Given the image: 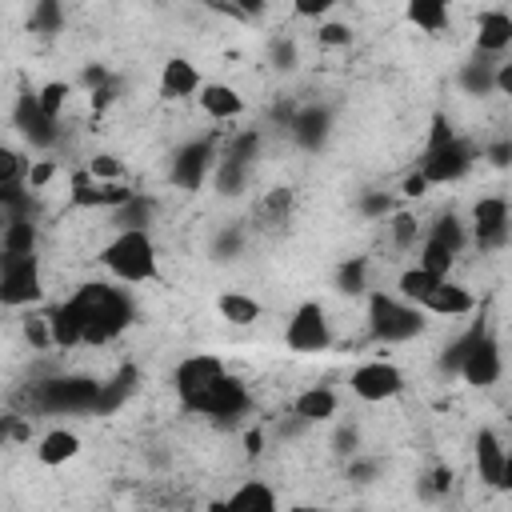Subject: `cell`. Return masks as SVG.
<instances>
[{
	"label": "cell",
	"instance_id": "1",
	"mask_svg": "<svg viewBox=\"0 0 512 512\" xmlns=\"http://www.w3.org/2000/svg\"><path fill=\"white\" fill-rule=\"evenodd\" d=\"M68 308L80 320L84 344H108V340H116L132 324V300H128V292L116 288V284H104V280L80 284L68 296Z\"/></svg>",
	"mask_w": 512,
	"mask_h": 512
},
{
	"label": "cell",
	"instance_id": "2",
	"mask_svg": "<svg viewBox=\"0 0 512 512\" xmlns=\"http://www.w3.org/2000/svg\"><path fill=\"white\" fill-rule=\"evenodd\" d=\"M428 328V312L396 292H368V336L376 344H408Z\"/></svg>",
	"mask_w": 512,
	"mask_h": 512
},
{
	"label": "cell",
	"instance_id": "3",
	"mask_svg": "<svg viewBox=\"0 0 512 512\" xmlns=\"http://www.w3.org/2000/svg\"><path fill=\"white\" fill-rule=\"evenodd\" d=\"M100 264L120 280V284H144L160 276L156 264V244L148 232H116L104 248H100Z\"/></svg>",
	"mask_w": 512,
	"mask_h": 512
},
{
	"label": "cell",
	"instance_id": "4",
	"mask_svg": "<svg viewBox=\"0 0 512 512\" xmlns=\"http://www.w3.org/2000/svg\"><path fill=\"white\" fill-rule=\"evenodd\" d=\"M100 380L88 376H56L36 384V408L40 412H96Z\"/></svg>",
	"mask_w": 512,
	"mask_h": 512
},
{
	"label": "cell",
	"instance_id": "5",
	"mask_svg": "<svg viewBox=\"0 0 512 512\" xmlns=\"http://www.w3.org/2000/svg\"><path fill=\"white\" fill-rule=\"evenodd\" d=\"M284 344L292 352H324L332 344V324L320 300H300L284 324Z\"/></svg>",
	"mask_w": 512,
	"mask_h": 512
},
{
	"label": "cell",
	"instance_id": "6",
	"mask_svg": "<svg viewBox=\"0 0 512 512\" xmlns=\"http://www.w3.org/2000/svg\"><path fill=\"white\" fill-rule=\"evenodd\" d=\"M260 156V136L256 132H240L232 136L224 148H220V160H216V188L224 196H240L248 176H252V160Z\"/></svg>",
	"mask_w": 512,
	"mask_h": 512
},
{
	"label": "cell",
	"instance_id": "7",
	"mask_svg": "<svg viewBox=\"0 0 512 512\" xmlns=\"http://www.w3.org/2000/svg\"><path fill=\"white\" fill-rule=\"evenodd\" d=\"M44 296V280H40V260L32 256H0V300L8 308H24L36 304Z\"/></svg>",
	"mask_w": 512,
	"mask_h": 512
},
{
	"label": "cell",
	"instance_id": "8",
	"mask_svg": "<svg viewBox=\"0 0 512 512\" xmlns=\"http://www.w3.org/2000/svg\"><path fill=\"white\" fill-rule=\"evenodd\" d=\"M224 376H228V368H224V360H220V356H212V352H192V356H184V360L176 364L172 384H176L180 404H184V408H192V404H196L208 388H216Z\"/></svg>",
	"mask_w": 512,
	"mask_h": 512
},
{
	"label": "cell",
	"instance_id": "9",
	"mask_svg": "<svg viewBox=\"0 0 512 512\" xmlns=\"http://www.w3.org/2000/svg\"><path fill=\"white\" fill-rule=\"evenodd\" d=\"M476 164V152H472V144L468 140H460V136H452L448 144H440V148H424V156H420V172H424V180L428 184H456L460 176H468V168Z\"/></svg>",
	"mask_w": 512,
	"mask_h": 512
},
{
	"label": "cell",
	"instance_id": "10",
	"mask_svg": "<svg viewBox=\"0 0 512 512\" xmlns=\"http://www.w3.org/2000/svg\"><path fill=\"white\" fill-rule=\"evenodd\" d=\"M348 384H352V396H360L364 404H384L404 392V372L392 360H364L352 368Z\"/></svg>",
	"mask_w": 512,
	"mask_h": 512
},
{
	"label": "cell",
	"instance_id": "11",
	"mask_svg": "<svg viewBox=\"0 0 512 512\" xmlns=\"http://www.w3.org/2000/svg\"><path fill=\"white\" fill-rule=\"evenodd\" d=\"M216 140L212 136H200V140H188L176 156H172V168H168V180L184 192H196L204 184V176L216 168Z\"/></svg>",
	"mask_w": 512,
	"mask_h": 512
},
{
	"label": "cell",
	"instance_id": "12",
	"mask_svg": "<svg viewBox=\"0 0 512 512\" xmlns=\"http://www.w3.org/2000/svg\"><path fill=\"white\" fill-rule=\"evenodd\" d=\"M468 232H472L476 248H484V252L500 248V244L508 240V232H512V208H508V200H504V196H480V200L472 204V224H468Z\"/></svg>",
	"mask_w": 512,
	"mask_h": 512
},
{
	"label": "cell",
	"instance_id": "13",
	"mask_svg": "<svg viewBox=\"0 0 512 512\" xmlns=\"http://www.w3.org/2000/svg\"><path fill=\"white\" fill-rule=\"evenodd\" d=\"M500 376H504V352H500V340L484 328V332L472 340V348H468V356H464V364H460V380H464L468 388H492Z\"/></svg>",
	"mask_w": 512,
	"mask_h": 512
},
{
	"label": "cell",
	"instance_id": "14",
	"mask_svg": "<svg viewBox=\"0 0 512 512\" xmlns=\"http://www.w3.org/2000/svg\"><path fill=\"white\" fill-rule=\"evenodd\" d=\"M248 404H252V396H248L244 380H236V376L228 372V376H224L216 388H208L188 412H200V416H212V420H236V416L248 412Z\"/></svg>",
	"mask_w": 512,
	"mask_h": 512
},
{
	"label": "cell",
	"instance_id": "15",
	"mask_svg": "<svg viewBox=\"0 0 512 512\" xmlns=\"http://www.w3.org/2000/svg\"><path fill=\"white\" fill-rule=\"evenodd\" d=\"M132 196H136L132 188H124V184H104V180H96L88 168L72 176V204H76V208H108V212H120Z\"/></svg>",
	"mask_w": 512,
	"mask_h": 512
},
{
	"label": "cell",
	"instance_id": "16",
	"mask_svg": "<svg viewBox=\"0 0 512 512\" xmlns=\"http://www.w3.org/2000/svg\"><path fill=\"white\" fill-rule=\"evenodd\" d=\"M504 464H508V440H500L496 428H480L472 440V468L480 476V484L500 488L504 484Z\"/></svg>",
	"mask_w": 512,
	"mask_h": 512
},
{
	"label": "cell",
	"instance_id": "17",
	"mask_svg": "<svg viewBox=\"0 0 512 512\" xmlns=\"http://www.w3.org/2000/svg\"><path fill=\"white\" fill-rule=\"evenodd\" d=\"M204 512H284V508H280L272 484H264V480H240L228 496L212 500Z\"/></svg>",
	"mask_w": 512,
	"mask_h": 512
},
{
	"label": "cell",
	"instance_id": "18",
	"mask_svg": "<svg viewBox=\"0 0 512 512\" xmlns=\"http://www.w3.org/2000/svg\"><path fill=\"white\" fill-rule=\"evenodd\" d=\"M200 88H204V80H200V72H196L192 60H184V56L164 60V68H160V92H164V100L200 96Z\"/></svg>",
	"mask_w": 512,
	"mask_h": 512
},
{
	"label": "cell",
	"instance_id": "19",
	"mask_svg": "<svg viewBox=\"0 0 512 512\" xmlns=\"http://www.w3.org/2000/svg\"><path fill=\"white\" fill-rule=\"evenodd\" d=\"M428 316H444V320H456V316H468L472 308H476V296L464 288V284H456V280H440L436 284V292L420 304Z\"/></svg>",
	"mask_w": 512,
	"mask_h": 512
},
{
	"label": "cell",
	"instance_id": "20",
	"mask_svg": "<svg viewBox=\"0 0 512 512\" xmlns=\"http://www.w3.org/2000/svg\"><path fill=\"white\" fill-rule=\"evenodd\" d=\"M196 104H200V112H204L208 120H220V124L244 116V108H248L244 96H240L232 84H204L200 96H196Z\"/></svg>",
	"mask_w": 512,
	"mask_h": 512
},
{
	"label": "cell",
	"instance_id": "21",
	"mask_svg": "<svg viewBox=\"0 0 512 512\" xmlns=\"http://www.w3.org/2000/svg\"><path fill=\"white\" fill-rule=\"evenodd\" d=\"M288 128H292V140H296L300 148H320V144L328 140L332 116H328V108L308 104V108H300V112L288 116Z\"/></svg>",
	"mask_w": 512,
	"mask_h": 512
},
{
	"label": "cell",
	"instance_id": "22",
	"mask_svg": "<svg viewBox=\"0 0 512 512\" xmlns=\"http://www.w3.org/2000/svg\"><path fill=\"white\" fill-rule=\"evenodd\" d=\"M336 408H340V400L328 384H312V388L296 392V400H292V416L304 420V424H324V420L336 416Z\"/></svg>",
	"mask_w": 512,
	"mask_h": 512
},
{
	"label": "cell",
	"instance_id": "23",
	"mask_svg": "<svg viewBox=\"0 0 512 512\" xmlns=\"http://www.w3.org/2000/svg\"><path fill=\"white\" fill-rule=\"evenodd\" d=\"M476 48L484 56H500L504 48H512V16L500 12V8L480 12V20H476Z\"/></svg>",
	"mask_w": 512,
	"mask_h": 512
},
{
	"label": "cell",
	"instance_id": "24",
	"mask_svg": "<svg viewBox=\"0 0 512 512\" xmlns=\"http://www.w3.org/2000/svg\"><path fill=\"white\" fill-rule=\"evenodd\" d=\"M252 220H256V228L268 232V236L284 232L288 220H292V192H288V188H272V192H264V196L256 200Z\"/></svg>",
	"mask_w": 512,
	"mask_h": 512
},
{
	"label": "cell",
	"instance_id": "25",
	"mask_svg": "<svg viewBox=\"0 0 512 512\" xmlns=\"http://www.w3.org/2000/svg\"><path fill=\"white\" fill-rule=\"evenodd\" d=\"M16 124H20V132L36 144V148H48V144H56V120H48L44 112H40V104H36V92H28V96H20V104H16Z\"/></svg>",
	"mask_w": 512,
	"mask_h": 512
},
{
	"label": "cell",
	"instance_id": "26",
	"mask_svg": "<svg viewBox=\"0 0 512 512\" xmlns=\"http://www.w3.org/2000/svg\"><path fill=\"white\" fill-rule=\"evenodd\" d=\"M140 388V368L136 364H124L116 368L112 380H100V400H96V416H112L132 392Z\"/></svg>",
	"mask_w": 512,
	"mask_h": 512
},
{
	"label": "cell",
	"instance_id": "27",
	"mask_svg": "<svg viewBox=\"0 0 512 512\" xmlns=\"http://www.w3.org/2000/svg\"><path fill=\"white\" fill-rule=\"evenodd\" d=\"M76 456H80V436H76L72 428H52V432H44L40 444H36V460H40L44 468H60V464H68V460H76Z\"/></svg>",
	"mask_w": 512,
	"mask_h": 512
},
{
	"label": "cell",
	"instance_id": "28",
	"mask_svg": "<svg viewBox=\"0 0 512 512\" xmlns=\"http://www.w3.org/2000/svg\"><path fill=\"white\" fill-rule=\"evenodd\" d=\"M436 284H440V276H432L428 268L412 264V268H404V272L396 276V296L420 308V304H424V300H428V296L436 292Z\"/></svg>",
	"mask_w": 512,
	"mask_h": 512
},
{
	"label": "cell",
	"instance_id": "29",
	"mask_svg": "<svg viewBox=\"0 0 512 512\" xmlns=\"http://www.w3.org/2000/svg\"><path fill=\"white\" fill-rule=\"evenodd\" d=\"M0 248H4V256H32L36 252V224H32V216H8Z\"/></svg>",
	"mask_w": 512,
	"mask_h": 512
},
{
	"label": "cell",
	"instance_id": "30",
	"mask_svg": "<svg viewBox=\"0 0 512 512\" xmlns=\"http://www.w3.org/2000/svg\"><path fill=\"white\" fill-rule=\"evenodd\" d=\"M216 312L228 320V324H236V328H248V324H256L260 320V300L256 296H248V292H224L220 300H216Z\"/></svg>",
	"mask_w": 512,
	"mask_h": 512
},
{
	"label": "cell",
	"instance_id": "31",
	"mask_svg": "<svg viewBox=\"0 0 512 512\" xmlns=\"http://www.w3.org/2000/svg\"><path fill=\"white\" fill-rule=\"evenodd\" d=\"M48 324H52V348H76V344H84L80 320L68 308V300H60L56 308H48Z\"/></svg>",
	"mask_w": 512,
	"mask_h": 512
},
{
	"label": "cell",
	"instance_id": "32",
	"mask_svg": "<svg viewBox=\"0 0 512 512\" xmlns=\"http://www.w3.org/2000/svg\"><path fill=\"white\" fill-rule=\"evenodd\" d=\"M152 216H156V200L152 196H132L120 212H116V232H148V224H152Z\"/></svg>",
	"mask_w": 512,
	"mask_h": 512
},
{
	"label": "cell",
	"instance_id": "33",
	"mask_svg": "<svg viewBox=\"0 0 512 512\" xmlns=\"http://www.w3.org/2000/svg\"><path fill=\"white\" fill-rule=\"evenodd\" d=\"M424 236H432V240H440L444 248H452V252L460 256L472 232H468V224H464V220H460L456 212H440V216H436V220L428 224V232H424Z\"/></svg>",
	"mask_w": 512,
	"mask_h": 512
},
{
	"label": "cell",
	"instance_id": "34",
	"mask_svg": "<svg viewBox=\"0 0 512 512\" xmlns=\"http://www.w3.org/2000/svg\"><path fill=\"white\" fill-rule=\"evenodd\" d=\"M404 16H408L420 32H444V28H448V4H444V0H408Z\"/></svg>",
	"mask_w": 512,
	"mask_h": 512
},
{
	"label": "cell",
	"instance_id": "35",
	"mask_svg": "<svg viewBox=\"0 0 512 512\" xmlns=\"http://www.w3.org/2000/svg\"><path fill=\"white\" fill-rule=\"evenodd\" d=\"M416 264H420V268H428L432 276L448 280V272H452V264H456V252H452V248H444L440 240L424 236V240H420V248H416Z\"/></svg>",
	"mask_w": 512,
	"mask_h": 512
},
{
	"label": "cell",
	"instance_id": "36",
	"mask_svg": "<svg viewBox=\"0 0 512 512\" xmlns=\"http://www.w3.org/2000/svg\"><path fill=\"white\" fill-rule=\"evenodd\" d=\"M336 292H344V296L368 292V260H364V256L340 260V268H336Z\"/></svg>",
	"mask_w": 512,
	"mask_h": 512
},
{
	"label": "cell",
	"instance_id": "37",
	"mask_svg": "<svg viewBox=\"0 0 512 512\" xmlns=\"http://www.w3.org/2000/svg\"><path fill=\"white\" fill-rule=\"evenodd\" d=\"M460 84H464V92H472V96H488V92H496V64H488V60H472V64H464Z\"/></svg>",
	"mask_w": 512,
	"mask_h": 512
},
{
	"label": "cell",
	"instance_id": "38",
	"mask_svg": "<svg viewBox=\"0 0 512 512\" xmlns=\"http://www.w3.org/2000/svg\"><path fill=\"white\" fill-rule=\"evenodd\" d=\"M388 236H392V244L404 252V248H416V240H424L420 236V220L412 216V212H392L388 216Z\"/></svg>",
	"mask_w": 512,
	"mask_h": 512
},
{
	"label": "cell",
	"instance_id": "39",
	"mask_svg": "<svg viewBox=\"0 0 512 512\" xmlns=\"http://www.w3.org/2000/svg\"><path fill=\"white\" fill-rule=\"evenodd\" d=\"M68 84L64 80H48L44 88H36V104H40V112L48 116V120H56L60 124V112H64V104H68Z\"/></svg>",
	"mask_w": 512,
	"mask_h": 512
},
{
	"label": "cell",
	"instance_id": "40",
	"mask_svg": "<svg viewBox=\"0 0 512 512\" xmlns=\"http://www.w3.org/2000/svg\"><path fill=\"white\" fill-rule=\"evenodd\" d=\"M88 172H92L96 180H104V184H120V172H124V164H120L112 152H96V156L88 160Z\"/></svg>",
	"mask_w": 512,
	"mask_h": 512
},
{
	"label": "cell",
	"instance_id": "41",
	"mask_svg": "<svg viewBox=\"0 0 512 512\" xmlns=\"http://www.w3.org/2000/svg\"><path fill=\"white\" fill-rule=\"evenodd\" d=\"M24 336L32 348H52V324H48V312H36L24 320Z\"/></svg>",
	"mask_w": 512,
	"mask_h": 512
},
{
	"label": "cell",
	"instance_id": "42",
	"mask_svg": "<svg viewBox=\"0 0 512 512\" xmlns=\"http://www.w3.org/2000/svg\"><path fill=\"white\" fill-rule=\"evenodd\" d=\"M60 20H64V12H60V4H52V0H44V4L32 8V28H36V32H56Z\"/></svg>",
	"mask_w": 512,
	"mask_h": 512
},
{
	"label": "cell",
	"instance_id": "43",
	"mask_svg": "<svg viewBox=\"0 0 512 512\" xmlns=\"http://www.w3.org/2000/svg\"><path fill=\"white\" fill-rule=\"evenodd\" d=\"M316 40H320V44H328V48H340V44H348V40H352V28H348V24L328 20V24H320V28H316Z\"/></svg>",
	"mask_w": 512,
	"mask_h": 512
},
{
	"label": "cell",
	"instance_id": "44",
	"mask_svg": "<svg viewBox=\"0 0 512 512\" xmlns=\"http://www.w3.org/2000/svg\"><path fill=\"white\" fill-rule=\"evenodd\" d=\"M420 488H424V496H444V492L452 488V472H448L444 464H436V468L424 476V484H420Z\"/></svg>",
	"mask_w": 512,
	"mask_h": 512
},
{
	"label": "cell",
	"instance_id": "45",
	"mask_svg": "<svg viewBox=\"0 0 512 512\" xmlns=\"http://www.w3.org/2000/svg\"><path fill=\"white\" fill-rule=\"evenodd\" d=\"M452 136H456L452 120H448V116H432V132H428V144H424V148H440V144H448Z\"/></svg>",
	"mask_w": 512,
	"mask_h": 512
},
{
	"label": "cell",
	"instance_id": "46",
	"mask_svg": "<svg viewBox=\"0 0 512 512\" xmlns=\"http://www.w3.org/2000/svg\"><path fill=\"white\" fill-rule=\"evenodd\" d=\"M428 188H432V184L424 180V172H420V168H412V172L400 180V196H408V200H420Z\"/></svg>",
	"mask_w": 512,
	"mask_h": 512
},
{
	"label": "cell",
	"instance_id": "47",
	"mask_svg": "<svg viewBox=\"0 0 512 512\" xmlns=\"http://www.w3.org/2000/svg\"><path fill=\"white\" fill-rule=\"evenodd\" d=\"M292 12L304 16V20H320V16L332 12V0H300V4H292Z\"/></svg>",
	"mask_w": 512,
	"mask_h": 512
},
{
	"label": "cell",
	"instance_id": "48",
	"mask_svg": "<svg viewBox=\"0 0 512 512\" xmlns=\"http://www.w3.org/2000/svg\"><path fill=\"white\" fill-rule=\"evenodd\" d=\"M52 176H56V164H52V160H32V168H28V188H44Z\"/></svg>",
	"mask_w": 512,
	"mask_h": 512
},
{
	"label": "cell",
	"instance_id": "49",
	"mask_svg": "<svg viewBox=\"0 0 512 512\" xmlns=\"http://www.w3.org/2000/svg\"><path fill=\"white\" fill-rule=\"evenodd\" d=\"M360 208H364V216H392V200H388L384 192L364 196V200H360Z\"/></svg>",
	"mask_w": 512,
	"mask_h": 512
},
{
	"label": "cell",
	"instance_id": "50",
	"mask_svg": "<svg viewBox=\"0 0 512 512\" xmlns=\"http://www.w3.org/2000/svg\"><path fill=\"white\" fill-rule=\"evenodd\" d=\"M496 92H500V96H508V100H512V56H508V60H500V64H496Z\"/></svg>",
	"mask_w": 512,
	"mask_h": 512
},
{
	"label": "cell",
	"instance_id": "51",
	"mask_svg": "<svg viewBox=\"0 0 512 512\" xmlns=\"http://www.w3.org/2000/svg\"><path fill=\"white\" fill-rule=\"evenodd\" d=\"M488 160H492L496 168L512 164V144H492V148H488Z\"/></svg>",
	"mask_w": 512,
	"mask_h": 512
},
{
	"label": "cell",
	"instance_id": "52",
	"mask_svg": "<svg viewBox=\"0 0 512 512\" xmlns=\"http://www.w3.org/2000/svg\"><path fill=\"white\" fill-rule=\"evenodd\" d=\"M272 52H276V64H280V68H288V64H292V56H296L288 40H276V44H272Z\"/></svg>",
	"mask_w": 512,
	"mask_h": 512
},
{
	"label": "cell",
	"instance_id": "53",
	"mask_svg": "<svg viewBox=\"0 0 512 512\" xmlns=\"http://www.w3.org/2000/svg\"><path fill=\"white\" fill-rule=\"evenodd\" d=\"M244 448H248V456H256V452L264 448V432H260V428H248V436H244Z\"/></svg>",
	"mask_w": 512,
	"mask_h": 512
},
{
	"label": "cell",
	"instance_id": "54",
	"mask_svg": "<svg viewBox=\"0 0 512 512\" xmlns=\"http://www.w3.org/2000/svg\"><path fill=\"white\" fill-rule=\"evenodd\" d=\"M348 472H352V476H360V484H368V476L376 472V464H352Z\"/></svg>",
	"mask_w": 512,
	"mask_h": 512
},
{
	"label": "cell",
	"instance_id": "55",
	"mask_svg": "<svg viewBox=\"0 0 512 512\" xmlns=\"http://www.w3.org/2000/svg\"><path fill=\"white\" fill-rule=\"evenodd\" d=\"M504 492H512V440H508V464H504Z\"/></svg>",
	"mask_w": 512,
	"mask_h": 512
},
{
	"label": "cell",
	"instance_id": "56",
	"mask_svg": "<svg viewBox=\"0 0 512 512\" xmlns=\"http://www.w3.org/2000/svg\"><path fill=\"white\" fill-rule=\"evenodd\" d=\"M284 512H332V508H324V504H292Z\"/></svg>",
	"mask_w": 512,
	"mask_h": 512
}]
</instances>
